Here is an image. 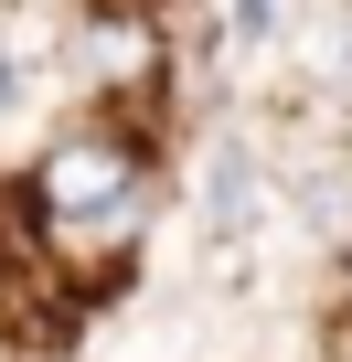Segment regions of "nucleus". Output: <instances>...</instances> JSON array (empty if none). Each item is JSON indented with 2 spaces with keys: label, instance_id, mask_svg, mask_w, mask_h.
I'll return each instance as SVG.
<instances>
[{
  "label": "nucleus",
  "instance_id": "1",
  "mask_svg": "<svg viewBox=\"0 0 352 362\" xmlns=\"http://www.w3.org/2000/svg\"><path fill=\"white\" fill-rule=\"evenodd\" d=\"M128 192H139V160H128L118 139H64V149L33 170V203H43L54 235H96V224H118Z\"/></svg>",
  "mask_w": 352,
  "mask_h": 362
},
{
  "label": "nucleus",
  "instance_id": "2",
  "mask_svg": "<svg viewBox=\"0 0 352 362\" xmlns=\"http://www.w3.org/2000/svg\"><path fill=\"white\" fill-rule=\"evenodd\" d=\"M203 203H214V224H246V214H256V160H246V149H214Z\"/></svg>",
  "mask_w": 352,
  "mask_h": 362
},
{
  "label": "nucleus",
  "instance_id": "3",
  "mask_svg": "<svg viewBox=\"0 0 352 362\" xmlns=\"http://www.w3.org/2000/svg\"><path fill=\"white\" fill-rule=\"evenodd\" d=\"M310 203H320V235H352V181H341V170H320Z\"/></svg>",
  "mask_w": 352,
  "mask_h": 362
},
{
  "label": "nucleus",
  "instance_id": "4",
  "mask_svg": "<svg viewBox=\"0 0 352 362\" xmlns=\"http://www.w3.org/2000/svg\"><path fill=\"white\" fill-rule=\"evenodd\" d=\"M0 107H22V96H11V54H0Z\"/></svg>",
  "mask_w": 352,
  "mask_h": 362
}]
</instances>
